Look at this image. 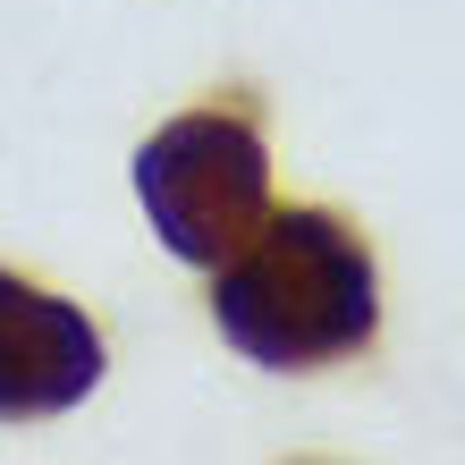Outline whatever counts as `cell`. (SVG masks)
<instances>
[{"instance_id": "obj_1", "label": "cell", "mask_w": 465, "mask_h": 465, "mask_svg": "<svg viewBox=\"0 0 465 465\" xmlns=\"http://www.w3.org/2000/svg\"><path fill=\"white\" fill-rule=\"evenodd\" d=\"M212 322L221 339L262 372H322L364 355L381 331V271L372 245L339 212L296 203L237 245L212 280Z\"/></svg>"}, {"instance_id": "obj_2", "label": "cell", "mask_w": 465, "mask_h": 465, "mask_svg": "<svg viewBox=\"0 0 465 465\" xmlns=\"http://www.w3.org/2000/svg\"><path fill=\"white\" fill-rule=\"evenodd\" d=\"M135 195H144L153 237L170 245L178 262L221 271L245 237L262 229L271 212V153L262 127L245 111H195L170 119L135 153Z\"/></svg>"}, {"instance_id": "obj_3", "label": "cell", "mask_w": 465, "mask_h": 465, "mask_svg": "<svg viewBox=\"0 0 465 465\" xmlns=\"http://www.w3.org/2000/svg\"><path fill=\"white\" fill-rule=\"evenodd\" d=\"M102 364L111 355H102V331L85 322V305L0 271V423H43L85 406Z\"/></svg>"}]
</instances>
